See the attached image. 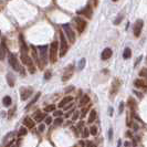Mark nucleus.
Returning <instances> with one entry per match:
<instances>
[{
	"label": "nucleus",
	"mask_w": 147,
	"mask_h": 147,
	"mask_svg": "<svg viewBox=\"0 0 147 147\" xmlns=\"http://www.w3.org/2000/svg\"><path fill=\"white\" fill-rule=\"evenodd\" d=\"M123 108H124V103L122 102V103H121V105H119V113L123 112Z\"/></svg>",
	"instance_id": "obj_47"
},
{
	"label": "nucleus",
	"mask_w": 147,
	"mask_h": 147,
	"mask_svg": "<svg viewBox=\"0 0 147 147\" xmlns=\"http://www.w3.org/2000/svg\"><path fill=\"white\" fill-rule=\"evenodd\" d=\"M31 50H32V56H33V58H34L35 61L38 62V52H36V49L32 45V47H31Z\"/></svg>",
	"instance_id": "obj_31"
},
{
	"label": "nucleus",
	"mask_w": 147,
	"mask_h": 147,
	"mask_svg": "<svg viewBox=\"0 0 147 147\" xmlns=\"http://www.w3.org/2000/svg\"><path fill=\"white\" fill-rule=\"evenodd\" d=\"M7 44H6V40L1 42V44H0V60H4L6 58V54H7Z\"/></svg>",
	"instance_id": "obj_14"
},
{
	"label": "nucleus",
	"mask_w": 147,
	"mask_h": 147,
	"mask_svg": "<svg viewBox=\"0 0 147 147\" xmlns=\"http://www.w3.org/2000/svg\"><path fill=\"white\" fill-rule=\"evenodd\" d=\"M96 119V111L95 109H92L90 112V116H88V119H87V123L88 124H92L94 121Z\"/></svg>",
	"instance_id": "obj_20"
},
{
	"label": "nucleus",
	"mask_w": 147,
	"mask_h": 147,
	"mask_svg": "<svg viewBox=\"0 0 147 147\" xmlns=\"http://www.w3.org/2000/svg\"><path fill=\"white\" fill-rule=\"evenodd\" d=\"M63 113H62V111H54L53 112V115L56 116V117H60L61 115H62Z\"/></svg>",
	"instance_id": "obj_36"
},
{
	"label": "nucleus",
	"mask_w": 147,
	"mask_h": 147,
	"mask_svg": "<svg viewBox=\"0 0 147 147\" xmlns=\"http://www.w3.org/2000/svg\"><path fill=\"white\" fill-rule=\"evenodd\" d=\"M88 131H90V134H91V135H93V136H95L96 134H97V127L94 126V125H92L91 128H90Z\"/></svg>",
	"instance_id": "obj_29"
},
{
	"label": "nucleus",
	"mask_w": 147,
	"mask_h": 147,
	"mask_svg": "<svg viewBox=\"0 0 147 147\" xmlns=\"http://www.w3.org/2000/svg\"><path fill=\"white\" fill-rule=\"evenodd\" d=\"M90 103V96L88 95H83V97L80 101V106H85Z\"/></svg>",
	"instance_id": "obj_21"
},
{
	"label": "nucleus",
	"mask_w": 147,
	"mask_h": 147,
	"mask_svg": "<svg viewBox=\"0 0 147 147\" xmlns=\"http://www.w3.org/2000/svg\"><path fill=\"white\" fill-rule=\"evenodd\" d=\"M143 26H144V22H143V20H136V22H135V26H134V35L136 36H139L140 35V33H142V30H143Z\"/></svg>",
	"instance_id": "obj_11"
},
{
	"label": "nucleus",
	"mask_w": 147,
	"mask_h": 147,
	"mask_svg": "<svg viewBox=\"0 0 147 147\" xmlns=\"http://www.w3.org/2000/svg\"><path fill=\"white\" fill-rule=\"evenodd\" d=\"M39 54L40 57L38 58V64L40 68H43L48 63V47L47 45L39 47Z\"/></svg>",
	"instance_id": "obj_1"
},
{
	"label": "nucleus",
	"mask_w": 147,
	"mask_h": 147,
	"mask_svg": "<svg viewBox=\"0 0 147 147\" xmlns=\"http://www.w3.org/2000/svg\"><path fill=\"white\" fill-rule=\"evenodd\" d=\"M139 75H140V76H145V78H147V69H143L142 71L139 72Z\"/></svg>",
	"instance_id": "obj_33"
},
{
	"label": "nucleus",
	"mask_w": 147,
	"mask_h": 147,
	"mask_svg": "<svg viewBox=\"0 0 147 147\" xmlns=\"http://www.w3.org/2000/svg\"><path fill=\"white\" fill-rule=\"evenodd\" d=\"M62 28L64 30V32H63L64 35L68 38L69 42L70 43H74L75 42V33H74V31H73V29L71 28V26L66 23V24H63Z\"/></svg>",
	"instance_id": "obj_5"
},
{
	"label": "nucleus",
	"mask_w": 147,
	"mask_h": 147,
	"mask_svg": "<svg viewBox=\"0 0 147 147\" xmlns=\"http://www.w3.org/2000/svg\"><path fill=\"white\" fill-rule=\"evenodd\" d=\"M50 78H51V72H50V71L45 72V74H44V79H45V80H50Z\"/></svg>",
	"instance_id": "obj_41"
},
{
	"label": "nucleus",
	"mask_w": 147,
	"mask_h": 147,
	"mask_svg": "<svg viewBox=\"0 0 147 147\" xmlns=\"http://www.w3.org/2000/svg\"><path fill=\"white\" fill-rule=\"evenodd\" d=\"M62 123H63V118L62 117H57L56 121H54V125H56V126H59V125H61Z\"/></svg>",
	"instance_id": "obj_32"
},
{
	"label": "nucleus",
	"mask_w": 147,
	"mask_h": 147,
	"mask_svg": "<svg viewBox=\"0 0 147 147\" xmlns=\"http://www.w3.org/2000/svg\"><path fill=\"white\" fill-rule=\"evenodd\" d=\"M8 53H9V58H8L9 64L12 66V69L14 71H20V65H19V62H18L17 57L13 53H11V52H8Z\"/></svg>",
	"instance_id": "obj_8"
},
{
	"label": "nucleus",
	"mask_w": 147,
	"mask_h": 147,
	"mask_svg": "<svg viewBox=\"0 0 147 147\" xmlns=\"http://www.w3.org/2000/svg\"><path fill=\"white\" fill-rule=\"evenodd\" d=\"M73 72H74V65L73 64H69L65 69H64L63 75H62V81L65 82L68 80L71 79V76L73 75Z\"/></svg>",
	"instance_id": "obj_9"
},
{
	"label": "nucleus",
	"mask_w": 147,
	"mask_h": 147,
	"mask_svg": "<svg viewBox=\"0 0 147 147\" xmlns=\"http://www.w3.org/2000/svg\"><path fill=\"white\" fill-rule=\"evenodd\" d=\"M72 112H73V111H70V112L66 113V114H65V117H70V115L72 114Z\"/></svg>",
	"instance_id": "obj_48"
},
{
	"label": "nucleus",
	"mask_w": 147,
	"mask_h": 147,
	"mask_svg": "<svg viewBox=\"0 0 147 147\" xmlns=\"http://www.w3.org/2000/svg\"><path fill=\"white\" fill-rule=\"evenodd\" d=\"M38 130H39V132H41V133H42V132H44V130H45V125H44V124H40Z\"/></svg>",
	"instance_id": "obj_39"
},
{
	"label": "nucleus",
	"mask_w": 147,
	"mask_h": 147,
	"mask_svg": "<svg viewBox=\"0 0 147 147\" xmlns=\"http://www.w3.org/2000/svg\"><path fill=\"white\" fill-rule=\"evenodd\" d=\"M51 123H52V117L51 116H47V117H45V124L50 125Z\"/></svg>",
	"instance_id": "obj_35"
},
{
	"label": "nucleus",
	"mask_w": 147,
	"mask_h": 147,
	"mask_svg": "<svg viewBox=\"0 0 147 147\" xmlns=\"http://www.w3.org/2000/svg\"><path fill=\"white\" fill-rule=\"evenodd\" d=\"M90 135V131H88V128H83V132H82V137L83 138H86Z\"/></svg>",
	"instance_id": "obj_30"
},
{
	"label": "nucleus",
	"mask_w": 147,
	"mask_h": 147,
	"mask_svg": "<svg viewBox=\"0 0 147 147\" xmlns=\"http://www.w3.org/2000/svg\"><path fill=\"white\" fill-rule=\"evenodd\" d=\"M56 111V105L54 104H51V105H48L44 107V112H54Z\"/></svg>",
	"instance_id": "obj_28"
},
{
	"label": "nucleus",
	"mask_w": 147,
	"mask_h": 147,
	"mask_svg": "<svg viewBox=\"0 0 147 147\" xmlns=\"http://www.w3.org/2000/svg\"><path fill=\"white\" fill-rule=\"evenodd\" d=\"M73 106V103H69V104H66V106H64V109L65 111H68V109H70Z\"/></svg>",
	"instance_id": "obj_44"
},
{
	"label": "nucleus",
	"mask_w": 147,
	"mask_h": 147,
	"mask_svg": "<svg viewBox=\"0 0 147 147\" xmlns=\"http://www.w3.org/2000/svg\"><path fill=\"white\" fill-rule=\"evenodd\" d=\"M78 13L81 14V16H83V17L88 18V19H91V18H92V14H93V10H92L91 5H87L86 7L83 8L82 10H79Z\"/></svg>",
	"instance_id": "obj_10"
},
{
	"label": "nucleus",
	"mask_w": 147,
	"mask_h": 147,
	"mask_svg": "<svg viewBox=\"0 0 147 147\" xmlns=\"http://www.w3.org/2000/svg\"><path fill=\"white\" fill-rule=\"evenodd\" d=\"M11 103H12V101H11V97L10 96H5L4 97V100H2V104L6 106V107H9V106L11 105Z\"/></svg>",
	"instance_id": "obj_23"
},
{
	"label": "nucleus",
	"mask_w": 147,
	"mask_h": 147,
	"mask_svg": "<svg viewBox=\"0 0 147 147\" xmlns=\"http://www.w3.org/2000/svg\"><path fill=\"white\" fill-rule=\"evenodd\" d=\"M58 49H59L58 42H52L50 45V50H49V59H50L51 63H56L58 61Z\"/></svg>",
	"instance_id": "obj_2"
},
{
	"label": "nucleus",
	"mask_w": 147,
	"mask_h": 147,
	"mask_svg": "<svg viewBox=\"0 0 147 147\" xmlns=\"http://www.w3.org/2000/svg\"><path fill=\"white\" fill-rule=\"evenodd\" d=\"M108 137H109V140H112V138H113V130L112 128H109V131H108Z\"/></svg>",
	"instance_id": "obj_45"
},
{
	"label": "nucleus",
	"mask_w": 147,
	"mask_h": 147,
	"mask_svg": "<svg viewBox=\"0 0 147 147\" xmlns=\"http://www.w3.org/2000/svg\"><path fill=\"white\" fill-rule=\"evenodd\" d=\"M79 116H80V113L79 112H74V115L72 116V121H76V119L79 118Z\"/></svg>",
	"instance_id": "obj_38"
},
{
	"label": "nucleus",
	"mask_w": 147,
	"mask_h": 147,
	"mask_svg": "<svg viewBox=\"0 0 147 147\" xmlns=\"http://www.w3.org/2000/svg\"><path fill=\"white\" fill-rule=\"evenodd\" d=\"M40 95H41V93H36V95H35L34 97H33V99H32V101H31V102H30V103L28 104V106H27V108H29V107H30V106H32V105H33V103H35V102H36V101H38V99H39V97H40Z\"/></svg>",
	"instance_id": "obj_26"
},
{
	"label": "nucleus",
	"mask_w": 147,
	"mask_h": 147,
	"mask_svg": "<svg viewBox=\"0 0 147 147\" xmlns=\"http://www.w3.org/2000/svg\"><path fill=\"white\" fill-rule=\"evenodd\" d=\"M20 60L22 61L23 64H26L27 66H28L29 69V72L33 74V73L35 72V68H34V64H33V61L31 60V58H30L28 54H20Z\"/></svg>",
	"instance_id": "obj_4"
},
{
	"label": "nucleus",
	"mask_w": 147,
	"mask_h": 147,
	"mask_svg": "<svg viewBox=\"0 0 147 147\" xmlns=\"http://www.w3.org/2000/svg\"><path fill=\"white\" fill-rule=\"evenodd\" d=\"M85 147H97V146L94 143H92V142H87L86 145H85Z\"/></svg>",
	"instance_id": "obj_42"
},
{
	"label": "nucleus",
	"mask_w": 147,
	"mask_h": 147,
	"mask_svg": "<svg viewBox=\"0 0 147 147\" xmlns=\"http://www.w3.org/2000/svg\"><path fill=\"white\" fill-rule=\"evenodd\" d=\"M74 22H75L76 29H78V32L79 33H83V31L86 29V26H87L86 21H85L83 18H81V17H75L74 18Z\"/></svg>",
	"instance_id": "obj_6"
},
{
	"label": "nucleus",
	"mask_w": 147,
	"mask_h": 147,
	"mask_svg": "<svg viewBox=\"0 0 147 147\" xmlns=\"http://www.w3.org/2000/svg\"><path fill=\"white\" fill-rule=\"evenodd\" d=\"M0 34H1V33H0Z\"/></svg>",
	"instance_id": "obj_53"
},
{
	"label": "nucleus",
	"mask_w": 147,
	"mask_h": 147,
	"mask_svg": "<svg viewBox=\"0 0 147 147\" xmlns=\"http://www.w3.org/2000/svg\"><path fill=\"white\" fill-rule=\"evenodd\" d=\"M27 133H28V131H27V127H21L19 132H18V136L21 137V136H24L27 135Z\"/></svg>",
	"instance_id": "obj_27"
},
{
	"label": "nucleus",
	"mask_w": 147,
	"mask_h": 147,
	"mask_svg": "<svg viewBox=\"0 0 147 147\" xmlns=\"http://www.w3.org/2000/svg\"><path fill=\"white\" fill-rule=\"evenodd\" d=\"M84 65H85V59H82L81 61H80V65H79L80 70L83 69V68H84Z\"/></svg>",
	"instance_id": "obj_34"
},
{
	"label": "nucleus",
	"mask_w": 147,
	"mask_h": 147,
	"mask_svg": "<svg viewBox=\"0 0 147 147\" xmlns=\"http://www.w3.org/2000/svg\"><path fill=\"white\" fill-rule=\"evenodd\" d=\"M119 86H121V81H119L118 79H115L114 81H113L112 85H111V88H109V96H111L112 100L114 99L115 95L117 94V92L119 90Z\"/></svg>",
	"instance_id": "obj_7"
},
{
	"label": "nucleus",
	"mask_w": 147,
	"mask_h": 147,
	"mask_svg": "<svg viewBox=\"0 0 147 147\" xmlns=\"http://www.w3.org/2000/svg\"><path fill=\"white\" fill-rule=\"evenodd\" d=\"M68 49H69V44H68V41H66V38L64 35V33L62 31H60V53L59 56L60 57H64L68 52Z\"/></svg>",
	"instance_id": "obj_3"
},
{
	"label": "nucleus",
	"mask_w": 147,
	"mask_h": 147,
	"mask_svg": "<svg viewBox=\"0 0 147 147\" xmlns=\"http://www.w3.org/2000/svg\"><path fill=\"white\" fill-rule=\"evenodd\" d=\"M44 116H45V115H44L41 111H35L34 114H33V117H34L35 122H41L42 119L44 118Z\"/></svg>",
	"instance_id": "obj_19"
},
{
	"label": "nucleus",
	"mask_w": 147,
	"mask_h": 147,
	"mask_svg": "<svg viewBox=\"0 0 147 147\" xmlns=\"http://www.w3.org/2000/svg\"><path fill=\"white\" fill-rule=\"evenodd\" d=\"M113 1H117V0H113Z\"/></svg>",
	"instance_id": "obj_52"
},
{
	"label": "nucleus",
	"mask_w": 147,
	"mask_h": 147,
	"mask_svg": "<svg viewBox=\"0 0 147 147\" xmlns=\"http://www.w3.org/2000/svg\"><path fill=\"white\" fill-rule=\"evenodd\" d=\"M128 104H130V107L132 109H134V105H135V103H134V100L133 99H130V101H128Z\"/></svg>",
	"instance_id": "obj_37"
},
{
	"label": "nucleus",
	"mask_w": 147,
	"mask_h": 147,
	"mask_svg": "<svg viewBox=\"0 0 147 147\" xmlns=\"http://www.w3.org/2000/svg\"><path fill=\"white\" fill-rule=\"evenodd\" d=\"M14 111H16V108H14V107H13V108H12V109H11V111H10V112H9V113H8V117H9V118H11V117H12V116H13V113H14Z\"/></svg>",
	"instance_id": "obj_43"
},
{
	"label": "nucleus",
	"mask_w": 147,
	"mask_h": 147,
	"mask_svg": "<svg viewBox=\"0 0 147 147\" xmlns=\"http://www.w3.org/2000/svg\"><path fill=\"white\" fill-rule=\"evenodd\" d=\"M19 41H20V52H21V54H28V47H27V43L24 42V39H23L22 34L19 35Z\"/></svg>",
	"instance_id": "obj_13"
},
{
	"label": "nucleus",
	"mask_w": 147,
	"mask_h": 147,
	"mask_svg": "<svg viewBox=\"0 0 147 147\" xmlns=\"http://www.w3.org/2000/svg\"><path fill=\"white\" fill-rule=\"evenodd\" d=\"M112 57V50L109 48H106L104 49L102 54H101V58H102V60H108L109 58Z\"/></svg>",
	"instance_id": "obj_15"
},
{
	"label": "nucleus",
	"mask_w": 147,
	"mask_h": 147,
	"mask_svg": "<svg viewBox=\"0 0 147 147\" xmlns=\"http://www.w3.org/2000/svg\"><path fill=\"white\" fill-rule=\"evenodd\" d=\"M93 2H94V6L97 5V0H93Z\"/></svg>",
	"instance_id": "obj_51"
},
{
	"label": "nucleus",
	"mask_w": 147,
	"mask_h": 147,
	"mask_svg": "<svg viewBox=\"0 0 147 147\" xmlns=\"http://www.w3.org/2000/svg\"><path fill=\"white\" fill-rule=\"evenodd\" d=\"M23 125L27 128H33L34 127V121L30 117H26L23 119Z\"/></svg>",
	"instance_id": "obj_16"
},
{
	"label": "nucleus",
	"mask_w": 147,
	"mask_h": 147,
	"mask_svg": "<svg viewBox=\"0 0 147 147\" xmlns=\"http://www.w3.org/2000/svg\"><path fill=\"white\" fill-rule=\"evenodd\" d=\"M80 145H81V146H83V147H85V143L83 142V140H81V142H80Z\"/></svg>",
	"instance_id": "obj_49"
},
{
	"label": "nucleus",
	"mask_w": 147,
	"mask_h": 147,
	"mask_svg": "<svg viewBox=\"0 0 147 147\" xmlns=\"http://www.w3.org/2000/svg\"><path fill=\"white\" fill-rule=\"evenodd\" d=\"M20 93H21V100H22V101H26L27 99H29V97L31 96V94L33 93V90H32L31 87L21 88Z\"/></svg>",
	"instance_id": "obj_12"
},
{
	"label": "nucleus",
	"mask_w": 147,
	"mask_h": 147,
	"mask_svg": "<svg viewBox=\"0 0 147 147\" xmlns=\"http://www.w3.org/2000/svg\"><path fill=\"white\" fill-rule=\"evenodd\" d=\"M83 126H84V122H80V123L76 125V128H78V130H82Z\"/></svg>",
	"instance_id": "obj_40"
},
{
	"label": "nucleus",
	"mask_w": 147,
	"mask_h": 147,
	"mask_svg": "<svg viewBox=\"0 0 147 147\" xmlns=\"http://www.w3.org/2000/svg\"><path fill=\"white\" fill-rule=\"evenodd\" d=\"M7 82H8L9 86H13L14 85V76L11 73H8L7 74Z\"/></svg>",
	"instance_id": "obj_22"
},
{
	"label": "nucleus",
	"mask_w": 147,
	"mask_h": 147,
	"mask_svg": "<svg viewBox=\"0 0 147 147\" xmlns=\"http://www.w3.org/2000/svg\"><path fill=\"white\" fill-rule=\"evenodd\" d=\"M122 19H123V17H122V16H119V18H117V19H116V20L114 21V23H115V24L119 23V22H121V20H122Z\"/></svg>",
	"instance_id": "obj_46"
},
{
	"label": "nucleus",
	"mask_w": 147,
	"mask_h": 147,
	"mask_svg": "<svg viewBox=\"0 0 147 147\" xmlns=\"http://www.w3.org/2000/svg\"><path fill=\"white\" fill-rule=\"evenodd\" d=\"M90 107H91V105H90V104H87L86 106H84V107L82 108V111H81V116H82V117H84V116L86 115V113L90 111Z\"/></svg>",
	"instance_id": "obj_25"
},
{
	"label": "nucleus",
	"mask_w": 147,
	"mask_h": 147,
	"mask_svg": "<svg viewBox=\"0 0 147 147\" xmlns=\"http://www.w3.org/2000/svg\"><path fill=\"white\" fill-rule=\"evenodd\" d=\"M132 56V51H131V49L130 48H126L124 50V53H123V57H124V59H130Z\"/></svg>",
	"instance_id": "obj_24"
},
{
	"label": "nucleus",
	"mask_w": 147,
	"mask_h": 147,
	"mask_svg": "<svg viewBox=\"0 0 147 147\" xmlns=\"http://www.w3.org/2000/svg\"><path fill=\"white\" fill-rule=\"evenodd\" d=\"M134 85H135L136 87H138V88L146 87V83H145V81H144L143 79H136L135 81H134Z\"/></svg>",
	"instance_id": "obj_18"
},
{
	"label": "nucleus",
	"mask_w": 147,
	"mask_h": 147,
	"mask_svg": "<svg viewBox=\"0 0 147 147\" xmlns=\"http://www.w3.org/2000/svg\"><path fill=\"white\" fill-rule=\"evenodd\" d=\"M126 136H128V137H132V134L128 132V133H126Z\"/></svg>",
	"instance_id": "obj_50"
},
{
	"label": "nucleus",
	"mask_w": 147,
	"mask_h": 147,
	"mask_svg": "<svg viewBox=\"0 0 147 147\" xmlns=\"http://www.w3.org/2000/svg\"><path fill=\"white\" fill-rule=\"evenodd\" d=\"M72 100H73V97H72V96H65V97H64V99L59 103V105H58V106H59L60 108H62V107H64V106L66 105V104L71 103V102H72Z\"/></svg>",
	"instance_id": "obj_17"
}]
</instances>
